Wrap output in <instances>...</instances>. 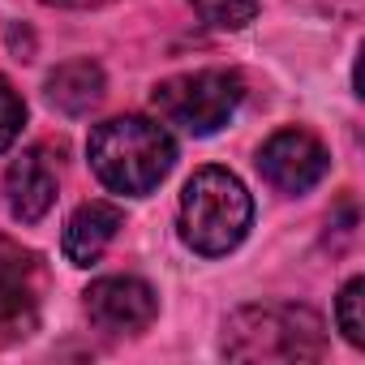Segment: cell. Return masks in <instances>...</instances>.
<instances>
[{
  "label": "cell",
  "mask_w": 365,
  "mask_h": 365,
  "mask_svg": "<svg viewBox=\"0 0 365 365\" xmlns=\"http://www.w3.org/2000/svg\"><path fill=\"white\" fill-rule=\"evenodd\" d=\"M39 318V258L0 241V344L26 339Z\"/></svg>",
  "instance_id": "52a82bcc"
},
{
  "label": "cell",
  "mask_w": 365,
  "mask_h": 365,
  "mask_svg": "<svg viewBox=\"0 0 365 365\" xmlns=\"http://www.w3.org/2000/svg\"><path fill=\"white\" fill-rule=\"evenodd\" d=\"M103 91H108V82L95 61H65L48 73V103L61 108L65 116H82V112L99 108Z\"/></svg>",
  "instance_id": "30bf717a"
},
{
  "label": "cell",
  "mask_w": 365,
  "mask_h": 365,
  "mask_svg": "<svg viewBox=\"0 0 365 365\" xmlns=\"http://www.w3.org/2000/svg\"><path fill=\"white\" fill-rule=\"evenodd\" d=\"M155 288L138 275H103L86 288V318L108 335H138L155 322Z\"/></svg>",
  "instance_id": "8992f818"
},
{
  "label": "cell",
  "mask_w": 365,
  "mask_h": 365,
  "mask_svg": "<svg viewBox=\"0 0 365 365\" xmlns=\"http://www.w3.org/2000/svg\"><path fill=\"white\" fill-rule=\"evenodd\" d=\"M91 168L112 194L146 198L176 163V142L163 120L146 116H112L91 129L86 142Z\"/></svg>",
  "instance_id": "6da1fadb"
},
{
  "label": "cell",
  "mask_w": 365,
  "mask_h": 365,
  "mask_svg": "<svg viewBox=\"0 0 365 365\" xmlns=\"http://www.w3.org/2000/svg\"><path fill=\"white\" fill-rule=\"evenodd\" d=\"M22 125H26V103H22V95L14 91L9 78H0V155L18 142Z\"/></svg>",
  "instance_id": "4fadbf2b"
},
{
  "label": "cell",
  "mask_w": 365,
  "mask_h": 365,
  "mask_svg": "<svg viewBox=\"0 0 365 365\" xmlns=\"http://www.w3.org/2000/svg\"><path fill=\"white\" fill-rule=\"evenodd\" d=\"M43 5H61V9H91V5H103V0H43Z\"/></svg>",
  "instance_id": "5bb4252c"
},
{
  "label": "cell",
  "mask_w": 365,
  "mask_h": 365,
  "mask_svg": "<svg viewBox=\"0 0 365 365\" xmlns=\"http://www.w3.org/2000/svg\"><path fill=\"white\" fill-rule=\"evenodd\" d=\"M361 301H365V279L356 275V279H348V284L339 288V301H335V322H339V331H344V339H348L352 348H361V344H365Z\"/></svg>",
  "instance_id": "7c38bea8"
},
{
  "label": "cell",
  "mask_w": 365,
  "mask_h": 365,
  "mask_svg": "<svg viewBox=\"0 0 365 365\" xmlns=\"http://www.w3.org/2000/svg\"><path fill=\"white\" fill-rule=\"evenodd\" d=\"M331 168V155L327 146L309 133V129H279L262 142L258 150V172L271 190L297 198V194H309L318 180L327 176Z\"/></svg>",
  "instance_id": "5b68a950"
},
{
  "label": "cell",
  "mask_w": 365,
  "mask_h": 365,
  "mask_svg": "<svg viewBox=\"0 0 365 365\" xmlns=\"http://www.w3.org/2000/svg\"><path fill=\"white\" fill-rule=\"evenodd\" d=\"M5 198H9L14 220H22V224H39L52 211V202H56V172H52V163H48V155L39 146L22 150L9 163V172H5Z\"/></svg>",
  "instance_id": "ba28073f"
},
{
  "label": "cell",
  "mask_w": 365,
  "mask_h": 365,
  "mask_svg": "<svg viewBox=\"0 0 365 365\" xmlns=\"http://www.w3.org/2000/svg\"><path fill=\"white\" fill-rule=\"evenodd\" d=\"M224 352L237 361L322 356V318L305 305H245L224 322Z\"/></svg>",
  "instance_id": "3957f363"
},
{
  "label": "cell",
  "mask_w": 365,
  "mask_h": 365,
  "mask_svg": "<svg viewBox=\"0 0 365 365\" xmlns=\"http://www.w3.org/2000/svg\"><path fill=\"white\" fill-rule=\"evenodd\" d=\"M125 228V211L120 207H112V202H82L73 215H69V224H65V258L73 262V267H91V262H99L103 258V250L116 241V232Z\"/></svg>",
  "instance_id": "9c48e42d"
},
{
  "label": "cell",
  "mask_w": 365,
  "mask_h": 365,
  "mask_svg": "<svg viewBox=\"0 0 365 365\" xmlns=\"http://www.w3.org/2000/svg\"><path fill=\"white\" fill-rule=\"evenodd\" d=\"M254 224V202L228 168H198L180 194V241L202 258L232 254Z\"/></svg>",
  "instance_id": "7a4b0ae2"
},
{
  "label": "cell",
  "mask_w": 365,
  "mask_h": 365,
  "mask_svg": "<svg viewBox=\"0 0 365 365\" xmlns=\"http://www.w3.org/2000/svg\"><path fill=\"white\" fill-rule=\"evenodd\" d=\"M245 99V82L228 69H198L168 78L150 91V108L159 112L163 125H176L180 133L207 138L232 120V112Z\"/></svg>",
  "instance_id": "277c9868"
},
{
  "label": "cell",
  "mask_w": 365,
  "mask_h": 365,
  "mask_svg": "<svg viewBox=\"0 0 365 365\" xmlns=\"http://www.w3.org/2000/svg\"><path fill=\"white\" fill-rule=\"evenodd\" d=\"M190 5L215 31H245L258 18V0H190Z\"/></svg>",
  "instance_id": "8fae6325"
}]
</instances>
